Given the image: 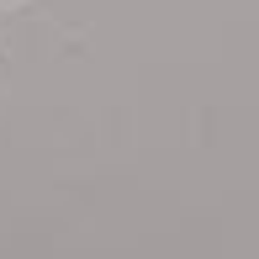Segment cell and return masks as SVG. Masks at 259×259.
<instances>
[{
  "label": "cell",
  "instance_id": "6da1fadb",
  "mask_svg": "<svg viewBox=\"0 0 259 259\" xmlns=\"http://www.w3.org/2000/svg\"><path fill=\"white\" fill-rule=\"evenodd\" d=\"M0 6H21V0H0Z\"/></svg>",
  "mask_w": 259,
  "mask_h": 259
}]
</instances>
